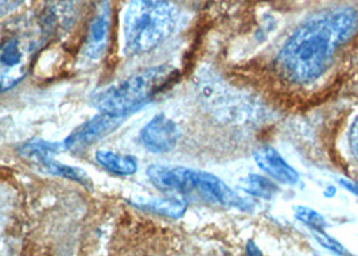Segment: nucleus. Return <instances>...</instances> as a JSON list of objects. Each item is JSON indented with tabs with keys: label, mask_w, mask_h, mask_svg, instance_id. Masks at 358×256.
I'll use <instances>...</instances> for the list:
<instances>
[{
	"label": "nucleus",
	"mask_w": 358,
	"mask_h": 256,
	"mask_svg": "<svg viewBox=\"0 0 358 256\" xmlns=\"http://www.w3.org/2000/svg\"><path fill=\"white\" fill-rule=\"evenodd\" d=\"M357 31L355 8L326 10L306 20L289 36L278 55V66L292 83H313L330 68L337 50Z\"/></svg>",
	"instance_id": "1"
},
{
	"label": "nucleus",
	"mask_w": 358,
	"mask_h": 256,
	"mask_svg": "<svg viewBox=\"0 0 358 256\" xmlns=\"http://www.w3.org/2000/svg\"><path fill=\"white\" fill-rule=\"evenodd\" d=\"M147 177L157 189L176 196L194 197L227 208L250 209L252 205L218 177L206 171L182 166L152 165L147 169Z\"/></svg>",
	"instance_id": "2"
},
{
	"label": "nucleus",
	"mask_w": 358,
	"mask_h": 256,
	"mask_svg": "<svg viewBox=\"0 0 358 256\" xmlns=\"http://www.w3.org/2000/svg\"><path fill=\"white\" fill-rule=\"evenodd\" d=\"M179 18L178 7L171 0H131L123 22L127 53L154 50L176 31Z\"/></svg>",
	"instance_id": "3"
},
{
	"label": "nucleus",
	"mask_w": 358,
	"mask_h": 256,
	"mask_svg": "<svg viewBox=\"0 0 358 256\" xmlns=\"http://www.w3.org/2000/svg\"><path fill=\"white\" fill-rule=\"evenodd\" d=\"M177 77L178 71L170 65L148 68L99 92L93 103L103 113L126 118L127 115L151 103Z\"/></svg>",
	"instance_id": "4"
},
{
	"label": "nucleus",
	"mask_w": 358,
	"mask_h": 256,
	"mask_svg": "<svg viewBox=\"0 0 358 256\" xmlns=\"http://www.w3.org/2000/svg\"><path fill=\"white\" fill-rule=\"evenodd\" d=\"M65 150L64 142H48V141H30L23 143L19 147V154L33 162L41 166L43 170H46L49 174L58 176L66 180H71L74 183H80L85 187H92L87 171L74 167V166L65 165L54 159V155L59 151Z\"/></svg>",
	"instance_id": "5"
},
{
	"label": "nucleus",
	"mask_w": 358,
	"mask_h": 256,
	"mask_svg": "<svg viewBox=\"0 0 358 256\" xmlns=\"http://www.w3.org/2000/svg\"><path fill=\"white\" fill-rule=\"evenodd\" d=\"M123 119L124 118L112 116L101 112L100 115L92 118L80 127L76 128L65 141H62L65 150L78 151V150L92 146L93 143L99 142L100 139L106 138L115 129H117L123 123Z\"/></svg>",
	"instance_id": "6"
},
{
	"label": "nucleus",
	"mask_w": 358,
	"mask_h": 256,
	"mask_svg": "<svg viewBox=\"0 0 358 256\" xmlns=\"http://www.w3.org/2000/svg\"><path fill=\"white\" fill-rule=\"evenodd\" d=\"M180 131L178 126L164 113L154 116L141 132L144 147L152 152H169L178 143Z\"/></svg>",
	"instance_id": "7"
},
{
	"label": "nucleus",
	"mask_w": 358,
	"mask_h": 256,
	"mask_svg": "<svg viewBox=\"0 0 358 256\" xmlns=\"http://www.w3.org/2000/svg\"><path fill=\"white\" fill-rule=\"evenodd\" d=\"M110 22H112L110 1L103 0L99 4L97 11L90 22V33L84 48V55L90 59H97L106 53L109 33H110V24H112Z\"/></svg>",
	"instance_id": "8"
},
{
	"label": "nucleus",
	"mask_w": 358,
	"mask_h": 256,
	"mask_svg": "<svg viewBox=\"0 0 358 256\" xmlns=\"http://www.w3.org/2000/svg\"><path fill=\"white\" fill-rule=\"evenodd\" d=\"M255 161L264 173L280 183L295 185L299 183L298 171L292 166L288 165L286 159H283V157L272 147L259 148L255 152Z\"/></svg>",
	"instance_id": "9"
},
{
	"label": "nucleus",
	"mask_w": 358,
	"mask_h": 256,
	"mask_svg": "<svg viewBox=\"0 0 358 256\" xmlns=\"http://www.w3.org/2000/svg\"><path fill=\"white\" fill-rule=\"evenodd\" d=\"M131 204L136 208H141L147 212H152L161 216L178 219L182 218L187 209V202L183 197H178L174 194V197H164V199H150V200H136L131 201Z\"/></svg>",
	"instance_id": "10"
},
{
	"label": "nucleus",
	"mask_w": 358,
	"mask_h": 256,
	"mask_svg": "<svg viewBox=\"0 0 358 256\" xmlns=\"http://www.w3.org/2000/svg\"><path fill=\"white\" fill-rule=\"evenodd\" d=\"M94 158L99 162V165L115 176L129 177L138 171V161L132 155L100 150L96 152Z\"/></svg>",
	"instance_id": "11"
},
{
	"label": "nucleus",
	"mask_w": 358,
	"mask_h": 256,
	"mask_svg": "<svg viewBox=\"0 0 358 256\" xmlns=\"http://www.w3.org/2000/svg\"><path fill=\"white\" fill-rule=\"evenodd\" d=\"M241 187L248 194L256 196V197H262L264 200L272 199L279 190L278 185H275L268 178H266L263 176H259V174H250L245 178H243L241 180Z\"/></svg>",
	"instance_id": "12"
},
{
	"label": "nucleus",
	"mask_w": 358,
	"mask_h": 256,
	"mask_svg": "<svg viewBox=\"0 0 358 256\" xmlns=\"http://www.w3.org/2000/svg\"><path fill=\"white\" fill-rule=\"evenodd\" d=\"M20 59L22 52L19 48L18 39H8L0 49V64L7 68H15L20 64Z\"/></svg>",
	"instance_id": "13"
},
{
	"label": "nucleus",
	"mask_w": 358,
	"mask_h": 256,
	"mask_svg": "<svg viewBox=\"0 0 358 256\" xmlns=\"http://www.w3.org/2000/svg\"><path fill=\"white\" fill-rule=\"evenodd\" d=\"M295 216L296 219L301 220L303 224L311 227L315 231H323V228L326 227V221L322 216L310 208L298 205L295 208Z\"/></svg>",
	"instance_id": "14"
},
{
	"label": "nucleus",
	"mask_w": 358,
	"mask_h": 256,
	"mask_svg": "<svg viewBox=\"0 0 358 256\" xmlns=\"http://www.w3.org/2000/svg\"><path fill=\"white\" fill-rule=\"evenodd\" d=\"M315 239L322 244L324 248H327V250H330V251H333L336 254H341V255L348 254V251L345 250V247L341 244L340 241H337L336 239L329 236L323 231H317L315 232Z\"/></svg>",
	"instance_id": "15"
},
{
	"label": "nucleus",
	"mask_w": 358,
	"mask_h": 256,
	"mask_svg": "<svg viewBox=\"0 0 358 256\" xmlns=\"http://www.w3.org/2000/svg\"><path fill=\"white\" fill-rule=\"evenodd\" d=\"M349 147L352 155L355 157L356 162H358V116L349 129Z\"/></svg>",
	"instance_id": "16"
},
{
	"label": "nucleus",
	"mask_w": 358,
	"mask_h": 256,
	"mask_svg": "<svg viewBox=\"0 0 358 256\" xmlns=\"http://www.w3.org/2000/svg\"><path fill=\"white\" fill-rule=\"evenodd\" d=\"M22 0H0V18L13 11Z\"/></svg>",
	"instance_id": "17"
}]
</instances>
